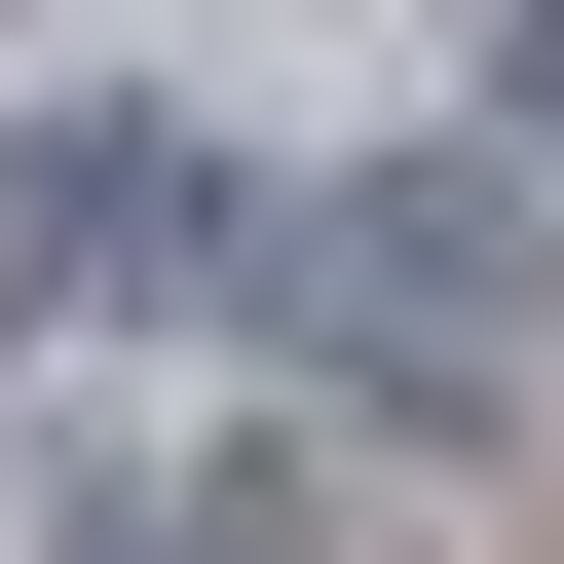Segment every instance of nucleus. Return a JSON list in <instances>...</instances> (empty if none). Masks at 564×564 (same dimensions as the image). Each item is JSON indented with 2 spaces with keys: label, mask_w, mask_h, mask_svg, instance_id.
<instances>
[{
  "label": "nucleus",
  "mask_w": 564,
  "mask_h": 564,
  "mask_svg": "<svg viewBox=\"0 0 564 564\" xmlns=\"http://www.w3.org/2000/svg\"><path fill=\"white\" fill-rule=\"evenodd\" d=\"M151 188H188V151H151L113 76H39V113H0V377H39L76 302H151Z\"/></svg>",
  "instance_id": "f03ea898"
},
{
  "label": "nucleus",
  "mask_w": 564,
  "mask_h": 564,
  "mask_svg": "<svg viewBox=\"0 0 564 564\" xmlns=\"http://www.w3.org/2000/svg\"><path fill=\"white\" fill-rule=\"evenodd\" d=\"M527 302H564V151H527V113L302 188V377H339L377 452H489V414H527Z\"/></svg>",
  "instance_id": "f257e3e1"
},
{
  "label": "nucleus",
  "mask_w": 564,
  "mask_h": 564,
  "mask_svg": "<svg viewBox=\"0 0 564 564\" xmlns=\"http://www.w3.org/2000/svg\"><path fill=\"white\" fill-rule=\"evenodd\" d=\"M489 113H527V151H564V0H489Z\"/></svg>",
  "instance_id": "20e7f679"
},
{
  "label": "nucleus",
  "mask_w": 564,
  "mask_h": 564,
  "mask_svg": "<svg viewBox=\"0 0 564 564\" xmlns=\"http://www.w3.org/2000/svg\"><path fill=\"white\" fill-rule=\"evenodd\" d=\"M113 564H302V452H188V489H151Z\"/></svg>",
  "instance_id": "7ed1b4c3"
}]
</instances>
